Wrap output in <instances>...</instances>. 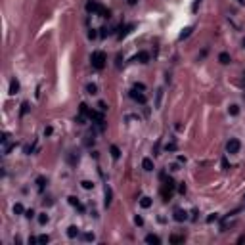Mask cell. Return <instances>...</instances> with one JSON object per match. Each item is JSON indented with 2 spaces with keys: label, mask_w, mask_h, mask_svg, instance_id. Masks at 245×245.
Returning <instances> with one entry per match:
<instances>
[{
  "label": "cell",
  "mask_w": 245,
  "mask_h": 245,
  "mask_svg": "<svg viewBox=\"0 0 245 245\" xmlns=\"http://www.w3.org/2000/svg\"><path fill=\"white\" fill-rule=\"evenodd\" d=\"M98 107H100V111H105V109H107V107H105V104H104V102H100V104H98Z\"/></svg>",
  "instance_id": "35"
},
{
  "label": "cell",
  "mask_w": 245,
  "mask_h": 245,
  "mask_svg": "<svg viewBox=\"0 0 245 245\" xmlns=\"http://www.w3.org/2000/svg\"><path fill=\"white\" fill-rule=\"evenodd\" d=\"M81 186L84 188V190H92V188H94V182H90V180H82Z\"/></svg>",
  "instance_id": "21"
},
{
  "label": "cell",
  "mask_w": 245,
  "mask_h": 245,
  "mask_svg": "<svg viewBox=\"0 0 245 245\" xmlns=\"http://www.w3.org/2000/svg\"><path fill=\"white\" fill-rule=\"evenodd\" d=\"M174 220L176 222H184V220H188V213L184 209H174Z\"/></svg>",
  "instance_id": "4"
},
{
  "label": "cell",
  "mask_w": 245,
  "mask_h": 245,
  "mask_svg": "<svg viewBox=\"0 0 245 245\" xmlns=\"http://www.w3.org/2000/svg\"><path fill=\"white\" fill-rule=\"evenodd\" d=\"M165 149H167V151H174V149H176V144H167Z\"/></svg>",
  "instance_id": "30"
},
{
  "label": "cell",
  "mask_w": 245,
  "mask_h": 245,
  "mask_svg": "<svg viewBox=\"0 0 245 245\" xmlns=\"http://www.w3.org/2000/svg\"><path fill=\"white\" fill-rule=\"evenodd\" d=\"M14 213H16V215H23V213H25L23 205H21V203H16V205H14Z\"/></svg>",
  "instance_id": "19"
},
{
  "label": "cell",
  "mask_w": 245,
  "mask_h": 245,
  "mask_svg": "<svg viewBox=\"0 0 245 245\" xmlns=\"http://www.w3.org/2000/svg\"><path fill=\"white\" fill-rule=\"evenodd\" d=\"M82 239H84V241H94L96 238H94V234L88 232V234H82Z\"/></svg>",
  "instance_id": "24"
},
{
  "label": "cell",
  "mask_w": 245,
  "mask_h": 245,
  "mask_svg": "<svg viewBox=\"0 0 245 245\" xmlns=\"http://www.w3.org/2000/svg\"><path fill=\"white\" fill-rule=\"evenodd\" d=\"M90 61H92V67H94V69H104V67H105V61H107V56H105L104 52L98 50V52L92 54Z\"/></svg>",
  "instance_id": "2"
},
{
  "label": "cell",
  "mask_w": 245,
  "mask_h": 245,
  "mask_svg": "<svg viewBox=\"0 0 245 245\" xmlns=\"http://www.w3.org/2000/svg\"><path fill=\"white\" fill-rule=\"evenodd\" d=\"M25 216H27V218H33V216H35V211H33V209L25 211Z\"/></svg>",
  "instance_id": "31"
},
{
  "label": "cell",
  "mask_w": 245,
  "mask_h": 245,
  "mask_svg": "<svg viewBox=\"0 0 245 245\" xmlns=\"http://www.w3.org/2000/svg\"><path fill=\"white\" fill-rule=\"evenodd\" d=\"M86 10H88V12H92V14L102 16V17H109V10H107V8H104L102 4L94 2V0H88V2H86Z\"/></svg>",
  "instance_id": "1"
},
{
  "label": "cell",
  "mask_w": 245,
  "mask_h": 245,
  "mask_svg": "<svg viewBox=\"0 0 245 245\" xmlns=\"http://www.w3.org/2000/svg\"><path fill=\"white\" fill-rule=\"evenodd\" d=\"M245 241V236H239V239H238V243H243Z\"/></svg>",
  "instance_id": "37"
},
{
  "label": "cell",
  "mask_w": 245,
  "mask_h": 245,
  "mask_svg": "<svg viewBox=\"0 0 245 245\" xmlns=\"http://www.w3.org/2000/svg\"><path fill=\"white\" fill-rule=\"evenodd\" d=\"M86 90H88V94H96V92H98V86H96V84H88Z\"/></svg>",
  "instance_id": "23"
},
{
  "label": "cell",
  "mask_w": 245,
  "mask_h": 245,
  "mask_svg": "<svg viewBox=\"0 0 245 245\" xmlns=\"http://www.w3.org/2000/svg\"><path fill=\"white\" fill-rule=\"evenodd\" d=\"M17 92H19V81L12 79L10 81V94H17Z\"/></svg>",
  "instance_id": "6"
},
{
  "label": "cell",
  "mask_w": 245,
  "mask_h": 245,
  "mask_svg": "<svg viewBox=\"0 0 245 245\" xmlns=\"http://www.w3.org/2000/svg\"><path fill=\"white\" fill-rule=\"evenodd\" d=\"M130 98H132V100H136L138 104H146V96H144L142 92H138L136 88H134V90H130Z\"/></svg>",
  "instance_id": "5"
},
{
  "label": "cell",
  "mask_w": 245,
  "mask_h": 245,
  "mask_svg": "<svg viewBox=\"0 0 245 245\" xmlns=\"http://www.w3.org/2000/svg\"><path fill=\"white\" fill-rule=\"evenodd\" d=\"M44 184H46V178H44V176H38V178H37V186H38V190H44Z\"/></svg>",
  "instance_id": "20"
},
{
  "label": "cell",
  "mask_w": 245,
  "mask_h": 245,
  "mask_svg": "<svg viewBox=\"0 0 245 245\" xmlns=\"http://www.w3.org/2000/svg\"><path fill=\"white\" fill-rule=\"evenodd\" d=\"M136 61H140V63H148V61H149V54H148V52H138Z\"/></svg>",
  "instance_id": "7"
},
{
  "label": "cell",
  "mask_w": 245,
  "mask_h": 245,
  "mask_svg": "<svg viewBox=\"0 0 245 245\" xmlns=\"http://www.w3.org/2000/svg\"><path fill=\"white\" fill-rule=\"evenodd\" d=\"M79 234H81V232H79V228H77V226H69V228H67V236H69L71 239H73V238H77Z\"/></svg>",
  "instance_id": "14"
},
{
  "label": "cell",
  "mask_w": 245,
  "mask_h": 245,
  "mask_svg": "<svg viewBox=\"0 0 245 245\" xmlns=\"http://www.w3.org/2000/svg\"><path fill=\"white\" fill-rule=\"evenodd\" d=\"M239 2H241V4H243V2H245V0H239Z\"/></svg>",
  "instance_id": "39"
},
{
  "label": "cell",
  "mask_w": 245,
  "mask_h": 245,
  "mask_svg": "<svg viewBox=\"0 0 245 245\" xmlns=\"http://www.w3.org/2000/svg\"><path fill=\"white\" fill-rule=\"evenodd\" d=\"M69 203H71L73 207H77V209H79V211H81V213H82V211H84V207H82V205L79 203V199H77L75 195H71V197H69Z\"/></svg>",
  "instance_id": "13"
},
{
  "label": "cell",
  "mask_w": 245,
  "mask_h": 245,
  "mask_svg": "<svg viewBox=\"0 0 245 245\" xmlns=\"http://www.w3.org/2000/svg\"><path fill=\"white\" fill-rule=\"evenodd\" d=\"M140 207H142V209H149V207H151V197L144 195V197L140 199Z\"/></svg>",
  "instance_id": "12"
},
{
  "label": "cell",
  "mask_w": 245,
  "mask_h": 245,
  "mask_svg": "<svg viewBox=\"0 0 245 245\" xmlns=\"http://www.w3.org/2000/svg\"><path fill=\"white\" fill-rule=\"evenodd\" d=\"M228 111H230V115H238L239 113V105H230Z\"/></svg>",
  "instance_id": "25"
},
{
  "label": "cell",
  "mask_w": 245,
  "mask_h": 245,
  "mask_svg": "<svg viewBox=\"0 0 245 245\" xmlns=\"http://www.w3.org/2000/svg\"><path fill=\"white\" fill-rule=\"evenodd\" d=\"M111 197H113V192H111L109 186H105V207L111 205Z\"/></svg>",
  "instance_id": "15"
},
{
  "label": "cell",
  "mask_w": 245,
  "mask_h": 245,
  "mask_svg": "<svg viewBox=\"0 0 245 245\" xmlns=\"http://www.w3.org/2000/svg\"><path fill=\"white\" fill-rule=\"evenodd\" d=\"M81 115H88V107H86V104H81Z\"/></svg>",
  "instance_id": "29"
},
{
  "label": "cell",
  "mask_w": 245,
  "mask_h": 245,
  "mask_svg": "<svg viewBox=\"0 0 245 245\" xmlns=\"http://www.w3.org/2000/svg\"><path fill=\"white\" fill-rule=\"evenodd\" d=\"M132 29H134V25H125V27H121V31H119V38H122V37H127L128 35V33L132 31Z\"/></svg>",
  "instance_id": "8"
},
{
  "label": "cell",
  "mask_w": 245,
  "mask_h": 245,
  "mask_svg": "<svg viewBox=\"0 0 245 245\" xmlns=\"http://www.w3.org/2000/svg\"><path fill=\"white\" fill-rule=\"evenodd\" d=\"M178 192H180V194H186V184H180V186H178Z\"/></svg>",
  "instance_id": "33"
},
{
  "label": "cell",
  "mask_w": 245,
  "mask_h": 245,
  "mask_svg": "<svg viewBox=\"0 0 245 245\" xmlns=\"http://www.w3.org/2000/svg\"><path fill=\"white\" fill-rule=\"evenodd\" d=\"M243 46H245V38H243Z\"/></svg>",
  "instance_id": "40"
},
{
  "label": "cell",
  "mask_w": 245,
  "mask_h": 245,
  "mask_svg": "<svg viewBox=\"0 0 245 245\" xmlns=\"http://www.w3.org/2000/svg\"><path fill=\"white\" fill-rule=\"evenodd\" d=\"M134 222H136L138 226H142V224H144V218H142V216H136V218H134Z\"/></svg>",
  "instance_id": "32"
},
{
  "label": "cell",
  "mask_w": 245,
  "mask_h": 245,
  "mask_svg": "<svg viewBox=\"0 0 245 245\" xmlns=\"http://www.w3.org/2000/svg\"><path fill=\"white\" fill-rule=\"evenodd\" d=\"M192 31H194L192 27H186V29H184V31L180 33V35H178V38H180V40H184V38H188V37H190V35H192Z\"/></svg>",
  "instance_id": "16"
},
{
  "label": "cell",
  "mask_w": 245,
  "mask_h": 245,
  "mask_svg": "<svg viewBox=\"0 0 245 245\" xmlns=\"http://www.w3.org/2000/svg\"><path fill=\"white\" fill-rule=\"evenodd\" d=\"M111 157H113V159H119L121 157V151H119L117 146H111Z\"/></svg>",
  "instance_id": "18"
},
{
  "label": "cell",
  "mask_w": 245,
  "mask_h": 245,
  "mask_svg": "<svg viewBox=\"0 0 245 245\" xmlns=\"http://www.w3.org/2000/svg\"><path fill=\"white\" fill-rule=\"evenodd\" d=\"M44 134L50 136V134H52V127H46V128H44Z\"/></svg>",
  "instance_id": "34"
},
{
  "label": "cell",
  "mask_w": 245,
  "mask_h": 245,
  "mask_svg": "<svg viewBox=\"0 0 245 245\" xmlns=\"http://www.w3.org/2000/svg\"><path fill=\"white\" fill-rule=\"evenodd\" d=\"M239 148H241V144H239L238 138H230L228 144H226V151H228V153H238Z\"/></svg>",
  "instance_id": "3"
},
{
  "label": "cell",
  "mask_w": 245,
  "mask_h": 245,
  "mask_svg": "<svg viewBox=\"0 0 245 245\" xmlns=\"http://www.w3.org/2000/svg\"><path fill=\"white\" fill-rule=\"evenodd\" d=\"M27 111H29V104H27V102H23V104H21V117H23V115L27 113Z\"/></svg>",
  "instance_id": "27"
},
{
  "label": "cell",
  "mask_w": 245,
  "mask_h": 245,
  "mask_svg": "<svg viewBox=\"0 0 245 245\" xmlns=\"http://www.w3.org/2000/svg\"><path fill=\"white\" fill-rule=\"evenodd\" d=\"M38 222H40V224H46V222H48V215H38Z\"/></svg>",
  "instance_id": "28"
},
{
  "label": "cell",
  "mask_w": 245,
  "mask_h": 245,
  "mask_svg": "<svg viewBox=\"0 0 245 245\" xmlns=\"http://www.w3.org/2000/svg\"><path fill=\"white\" fill-rule=\"evenodd\" d=\"M218 216L216 215H211V216H207V222H213V220H216Z\"/></svg>",
  "instance_id": "36"
},
{
  "label": "cell",
  "mask_w": 245,
  "mask_h": 245,
  "mask_svg": "<svg viewBox=\"0 0 245 245\" xmlns=\"http://www.w3.org/2000/svg\"><path fill=\"white\" fill-rule=\"evenodd\" d=\"M136 2H138V0H128V4H130V6H134Z\"/></svg>",
  "instance_id": "38"
},
{
  "label": "cell",
  "mask_w": 245,
  "mask_h": 245,
  "mask_svg": "<svg viewBox=\"0 0 245 245\" xmlns=\"http://www.w3.org/2000/svg\"><path fill=\"white\" fill-rule=\"evenodd\" d=\"M146 243H153V245H159L161 243V239L155 236V234H148L146 236Z\"/></svg>",
  "instance_id": "10"
},
{
  "label": "cell",
  "mask_w": 245,
  "mask_h": 245,
  "mask_svg": "<svg viewBox=\"0 0 245 245\" xmlns=\"http://www.w3.org/2000/svg\"><path fill=\"white\" fill-rule=\"evenodd\" d=\"M171 243H184V236H171Z\"/></svg>",
  "instance_id": "22"
},
{
  "label": "cell",
  "mask_w": 245,
  "mask_h": 245,
  "mask_svg": "<svg viewBox=\"0 0 245 245\" xmlns=\"http://www.w3.org/2000/svg\"><path fill=\"white\" fill-rule=\"evenodd\" d=\"M50 241V236H38V243H42V245H46Z\"/></svg>",
  "instance_id": "26"
},
{
  "label": "cell",
  "mask_w": 245,
  "mask_h": 245,
  "mask_svg": "<svg viewBox=\"0 0 245 245\" xmlns=\"http://www.w3.org/2000/svg\"><path fill=\"white\" fill-rule=\"evenodd\" d=\"M2 144H4V155H8L10 151H12V148L16 146V144H12L10 140H6V142H2Z\"/></svg>",
  "instance_id": "17"
},
{
  "label": "cell",
  "mask_w": 245,
  "mask_h": 245,
  "mask_svg": "<svg viewBox=\"0 0 245 245\" xmlns=\"http://www.w3.org/2000/svg\"><path fill=\"white\" fill-rule=\"evenodd\" d=\"M218 61H220L222 65H228V63L232 61V58H230V54H226V52H222V54L218 56Z\"/></svg>",
  "instance_id": "11"
},
{
  "label": "cell",
  "mask_w": 245,
  "mask_h": 245,
  "mask_svg": "<svg viewBox=\"0 0 245 245\" xmlns=\"http://www.w3.org/2000/svg\"><path fill=\"white\" fill-rule=\"evenodd\" d=\"M142 167H144V171H153L155 167H153V159H149V157H146L142 161Z\"/></svg>",
  "instance_id": "9"
}]
</instances>
